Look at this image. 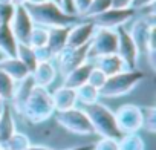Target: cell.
Masks as SVG:
<instances>
[{
	"label": "cell",
	"mask_w": 156,
	"mask_h": 150,
	"mask_svg": "<svg viewBox=\"0 0 156 150\" xmlns=\"http://www.w3.org/2000/svg\"><path fill=\"white\" fill-rule=\"evenodd\" d=\"M119 150H145V141L139 133H124L118 139Z\"/></svg>",
	"instance_id": "cell-25"
},
{
	"label": "cell",
	"mask_w": 156,
	"mask_h": 150,
	"mask_svg": "<svg viewBox=\"0 0 156 150\" xmlns=\"http://www.w3.org/2000/svg\"><path fill=\"white\" fill-rule=\"evenodd\" d=\"M52 94V101H54V107L55 112H61V110H67L76 106V94L75 89L66 88V86H60L57 88Z\"/></svg>",
	"instance_id": "cell-18"
},
{
	"label": "cell",
	"mask_w": 156,
	"mask_h": 150,
	"mask_svg": "<svg viewBox=\"0 0 156 150\" xmlns=\"http://www.w3.org/2000/svg\"><path fill=\"white\" fill-rule=\"evenodd\" d=\"M92 150H119L118 139L113 138H101L98 142L94 144Z\"/></svg>",
	"instance_id": "cell-33"
},
{
	"label": "cell",
	"mask_w": 156,
	"mask_h": 150,
	"mask_svg": "<svg viewBox=\"0 0 156 150\" xmlns=\"http://www.w3.org/2000/svg\"><path fill=\"white\" fill-rule=\"evenodd\" d=\"M136 16V9L133 8H126V9H118V8H109L103 14H98L95 17L86 19L95 25V28H107V29H116L119 26H124L127 22H130Z\"/></svg>",
	"instance_id": "cell-8"
},
{
	"label": "cell",
	"mask_w": 156,
	"mask_h": 150,
	"mask_svg": "<svg viewBox=\"0 0 156 150\" xmlns=\"http://www.w3.org/2000/svg\"><path fill=\"white\" fill-rule=\"evenodd\" d=\"M16 12V5L14 3H0V19L2 23L9 25Z\"/></svg>",
	"instance_id": "cell-32"
},
{
	"label": "cell",
	"mask_w": 156,
	"mask_h": 150,
	"mask_svg": "<svg viewBox=\"0 0 156 150\" xmlns=\"http://www.w3.org/2000/svg\"><path fill=\"white\" fill-rule=\"evenodd\" d=\"M106 80H107V77H106V73L104 72H101L98 67H92V70H90V73H89V78H87V83L90 84V86H94L95 89H101L103 86H104V83H106Z\"/></svg>",
	"instance_id": "cell-31"
},
{
	"label": "cell",
	"mask_w": 156,
	"mask_h": 150,
	"mask_svg": "<svg viewBox=\"0 0 156 150\" xmlns=\"http://www.w3.org/2000/svg\"><path fill=\"white\" fill-rule=\"evenodd\" d=\"M142 80H145V73L139 69H126L112 77H107L104 86L100 89V97L104 98H118L130 94Z\"/></svg>",
	"instance_id": "cell-3"
},
{
	"label": "cell",
	"mask_w": 156,
	"mask_h": 150,
	"mask_svg": "<svg viewBox=\"0 0 156 150\" xmlns=\"http://www.w3.org/2000/svg\"><path fill=\"white\" fill-rule=\"evenodd\" d=\"M94 66L98 67L101 72L106 73V77H112V75L126 70V64L121 60L118 54H107V55H100L92 60Z\"/></svg>",
	"instance_id": "cell-17"
},
{
	"label": "cell",
	"mask_w": 156,
	"mask_h": 150,
	"mask_svg": "<svg viewBox=\"0 0 156 150\" xmlns=\"http://www.w3.org/2000/svg\"><path fill=\"white\" fill-rule=\"evenodd\" d=\"M0 69L5 70L14 81H20L31 75L29 69L17 57H3L0 60Z\"/></svg>",
	"instance_id": "cell-20"
},
{
	"label": "cell",
	"mask_w": 156,
	"mask_h": 150,
	"mask_svg": "<svg viewBox=\"0 0 156 150\" xmlns=\"http://www.w3.org/2000/svg\"><path fill=\"white\" fill-rule=\"evenodd\" d=\"M17 38L9 25H0V52L5 57H16L17 54Z\"/></svg>",
	"instance_id": "cell-22"
},
{
	"label": "cell",
	"mask_w": 156,
	"mask_h": 150,
	"mask_svg": "<svg viewBox=\"0 0 156 150\" xmlns=\"http://www.w3.org/2000/svg\"><path fill=\"white\" fill-rule=\"evenodd\" d=\"M0 3H12V0H0Z\"/></svg>",
	"instance_id": "cell-43"
},
{
	"label": "cell",
	"mask_w": 156,
	"mask_h": 150,
	"mask_svg": "<svg viewBox=\"0 0 156 150\" xmlns=\"http://www.w3.org/2000/svg\"><path fill=\"white\" fill-rule=\"evenodd\" d=\"M3 57H5V55H3V54H2V52H0V60H2V58H3Z\"/></svg>",
	"instance_id": "cell-46"
},
{
	"label": "cell",
	"mask_w": 156,
	"mask_h": 150,
	"mask_svg": "<svg viewBox=\"0 0 156 150\" xmlns=\"http://www.w3.org/2000/svg\"><path fill=\"white\" fill-rule=\"evenodd\" d=\"M51 2H54L55 5H58V6L63 8V2H64V0H51Z\"/></svg>",
	"instance_id": "cell-41"
},
{
	"label": "cell",
	"mask_w": 156,
	"mask_h": 150,
	"mask_svg": "<svg viewBox=\"0 0 156 150\" xmlns=\"http://www.w3.org/2000/svg\"><path fill=\"white\" fill-rule=\"evenodd\" d=\"M92 67H94V63H92L90 60L84 61V63L80 64V66H76L75 69H72L70 72H67L66 75H63V77H64L63 86L70 88V89H78L80 86L86 84Z\"/></svg>",
	"instance_id": "cell-15"
},
{
	"label": "cell",
	"mask_w": 156,
	"mask_h": 150,
	"mask_svg": "<svg viewBox=\"0 0 156 150\" xmlns=\"http://www.w3.org/2000/svg\"><path fill=\"white\" fill-rule=\"evenodd\" d=\"M3 103H5V101H3L2 98H0V109H2V106H3Z\"/></svg>",
	"instance_id": "cell-45"
},
{
	"label": "cell",
	"mask_w": 156,
	"mask_h": 150,
	"mask_svg": "<svg viewBox=\"0 0 156 150\" xmlns=\"http://www.w3.org/2000/svg\"><path fill=\"white\" fill-rule=\"evenodd\" d=\"M26 150H54V148H51V147H46V145H29Z\"/></svg>",
	"instance_id": "cell-39"
},
{
	"label": "cell",
	"mask_w": 156,
	"mask_h": 150,
	"mask_svg": "<svg viewBox=\"0 0 156 150\" xmlns=\"http://www.w3.org/2000/svg\"><path fill=\"white\" fill-rule=\"evenodd\" d=\"M154 29V22H153V14L147 16V17H141V19H136L132 25V29L129 31L138 52H139V57L141 55H145L147 52V46H148V40H150V35H151V31Z\"/></svg>",
	"instance_id": "cell-10"
},
{
	"label": "cell",
	"mask_w": 156,
	"mask_h": 150,
	"mask_svg": "<svg viewBox=\"0 0 156 150\" xmlns=\"http://www.w3.org/2000/svg\"><path fill=\"white\" fill-rule=\"evenodd\" d=\"M154 5V0H132V8L133 9H145Z\"/></svg>",
	"instance_id": "cell-36"
},
{
	"label": "cell",
	"mask_w": 156,
	"mask_h": 150,
	"mask_svg": "<svg viewBox=\"0 0 156 150\" xmlns=\"http://www.w3.org/2000/svg\"><path fill=\"white\" fill-rule=\"evenodd\" d=\"M16 57L29 69V72L32 73V70L35 69V66L38 64L37 57H35V51L34 48H31L28 43H19L17 45V54Z\"/></svg>",
	"instance_id": "cell-23"
},
{
	"label": "cell",
	"mask_w": 156,
	"mask_h": 150,
	"mask_svg": "<svg viewBox=\"0 0 156 150\" xmlns=\"http://www.w3.org/2000/svg\"><path fill=\"white\" fill-rule=\"evenodd\" d=\"M115 120L119 132L124 133H138L142 129V112L136 104H122L116 109Z\"/></svg>",
	"instance_id": "cell-7"
},
{
	"label": "cell",
	"mask_w": 156,
	"mask_h": 150,
	"mask_svg": "<svg viewBox=\"0 0 156 150\" xmlns=\"http://www.w3.org/2000/svg\"><path fill=\"white\" fill-rule=\"evenodd\" d=\"M112 8H118V9H126V8H132V0H110Z\"/></svg>",
	"instance_id": "cell-37"
},
{
	"label": "cell",
	"mask_w": 156,
	"mask_h": 150,
	"mask_svg": "<svg viewBox=\"0 0 156 150\" xmlns=\"http://www.w3.org/2000/svg\"><path fill=\"white\" fill-rule=\"evenodd\" d=\"M26 43H28L31 48L46 46V43H48V28L34 25V28H32V31H31V34H29Z\"/></svg>",
	"instance_id": "cell-27"
},
{
	"label": "cell",
	"mask_w": 156,
	"mask_h": 150,
	"mask_svg": "<svg viewBox=\"0 0 156 150\" xmlns=\"http://www.w3.org/2000/svg\"><path fill=\"white\" fill-rule=\"evenodd\" d=\"M118 34V49L116 54L121 57V60L126 64V69H138V60H139V52L129 34V29L124 26H119L115 29Z\"/></svg>",
	"instance_id": "cell-11"
},
{
	"label": "cell",
	"mask_w": 156,
	"mask_h": 150,
	"mask_svg": "<svg viewBox=\"0 0 156 150\" xmlns=\"http://www.w3.org/2000/svg\"><path fill=\"white\" fill-rule=\"evenodd\" d=\"M142 112V129L148 133L156 132V107L154 106H145L141 107Z\"/></svg>",
	"instance_id": "cell-29"
},
{
	"label": "cell",
	"mask_w": 156,
	"mask_h": 150,
	"mask_svg": "<svg viewBox=\"0 0 156 150\" xmlns=\"http://www.w3.org/2000/svg\"><path fill=\"white\" fill-rule=\"evenodd\" d=\"M0 150H5V145H3V142H0Z\"/></svg>",
	"instance_id": "cell-44"
},
{
	"label": "cell",
	"mask_w": 156,
	"mask_h": 150,
	"mask_svg": "<svg viewBox=\"0 0 156 150\" xmlns=\"http://www.w3.org/2000/svg\"><path fill=\"white\" fill-rule=\"evenodd\" d=\"M95 32V25L89 20H80L78 23L72 25L69 29V35H67V48H78L87 45L92 38Z\"/></svg>",
	"instance_id": "cell-13"
},
{
	"label": "cell",
	"mask_w": 156,
	"mask_h": 150,
	"mask_svg": "<svg viewBox=\"0 0 156 150\" xmlns=\"http://www.w3.org/2000/svg\"><path fill=\"white\" fill-rule=\"evenodd\" d=\"M90 2H92V0H72V3H73V9H75V14H76L78 17H81V16L87 11V8H89Z\"/></svg>",
	"instance_id": "cell-35"
},
{
	"label": "cell",
	"mask_w": 156,
	"mask_h": 150,
	"mask_svg": "<svg viewBox=\"0 0 156 150\" xmlns=\"http://www.w3.org/2000/svg\"><path fill=\"white\" fill-rule=\"evenodd\" d=\"M118 49V34L115 29L95 28V32L89 41V60L100 55L116 54Z\"/></svg>",
	"instance_id": "cell-6"
},
{
	"label": "cell",
	"mask_w": 156,
	"mask_h": 150,
	"mask_svg": "<svg viewBox=\"0 0 156 150\" xmlns=\"http://www.w3.org/2000/svg\"><path fill=\"white\" fill-rule=\"evenodd\" d=\"M55 60L58 63V70L61 72V75H66L67 72H70L76 66H80L89 60V43L83 45V46H78V48H67L66 46L55 57Z\"/></svg>",
	"instance_id": "cell-9"
},
{
	"label": "cell",
	"mask_w": 156,
	"mask_h": 150,
	"mask_svg": "<svg viewBox=\"0 0 156 150\" xmlns=\"http://www.w3.org/2000/svg\"><path fill=\"white\" fill-rule=\"evenodd\" d=\"M35 51V57H37V61H52L55 58V55L52 54V51L48 48V46H40V48H34Z\"/></svg>",
	"instance_id": "cell-34"
},
{
	"label": "cell",
	"mask_w": 156,
	"mask_h": 150,
	"mask_svg": "<svg viewBox=\"0 0 156 150\" xmlns=\"http://www.w3.org/2000/svg\"><path fill=\"white\" fill-rule=\"evenodd\" d=\"M16 132H17V127H16V120H14V115H12V109L5 101L2 109H0V142L8 141V138L11 135H14Z\"/></svg>",
	"instance_id": "cell-21"
},
{
	"label": "cell",
	"mask_w": 156,
	"mask_h": 150,
	"mask_svg": "<svg viewBox=\"0 0 156 150\" xmlns=\"http://www.w3.org/2000/svg\"><path fill=\"white\" fill-rule=\"evenodd\" d=\"M92 148H94V144H84V145H76V147L66 148V150H92Z\"/></svg>",
	"instance_id": "cell-38"
},
{
	"label": "cell",
	"mask_w": 156,
	"mask_h": 150,
	"mask_svg": "<svg viewBox=\"0 0 156 150\" xmlns=\"http://www.w3.org/2000/svg\"><path fill=\"white\" fill-rule=\"evenodd\" d=\"M57 66L52 61H40L35 69L32 70V78L35 86H41V88H49L55 78H57Z\"/></svg>",
	"instance_id": "cell-16"
},
{
	"label": "cell",
	"mask_w": 156,
	"mask_h": 150,
	"mask_svg": "<svg viewBox=\"0 0 156 150\" xmlns=\"http://www.w3.org/2000/svg\"><path fill=\"white\" fill-rule=\"evenodd\" d=\"M55 113L52 94L48 88L34 86L28 101L25 103V107L22 110V115L31 123V124H40L51 118Z\"/></svg>",
	"instance_id": "cell-2"
},
{
	"label": "cell",
	"mask_w": 156,
	"mask_h": 150,
	"mask_svg": "<svg viewBox=\"0 0 156 150\" xmlns=\"http://www.w3.org/2000/svg\"><path fill=\"white\" fill-rule=\"evenodd\" d=\"M28 2H29V0H12L14 5H26Z\"/></svg>",
	"instance_id": "cell-40"
},
{
	"label": "cell",
	"mask_w": 156,
	"mask_h": 150,
	"mask_svg": "<svg viewBox=\"0 0 156 150\" xmlns=\"http://www.w3.org/2000/svg\"><path fill=\"white\" fill-rule=\"evenodd\" d=\"M14 88H16V81L5 70L0 69V98L3 101H9L11 97H12Z\"/></svg>",
	"instance_id": "cell-28"
},
{
	"label": "cell",
	"mask_w": 156,
	"mask_h": 150,
	"mask_svg": "<svg viewBox=\"0 0 156 150\" xmlns=\"http://www.w3.org/2000/svg\"><path fill=\"white\" fill-rule=\"evenodd\" d=\"M109 8H112V3H110V0H92L87 11L80 17L83 20L86 19H90V17H95L98 14H103L104 11H107Z\"/></svg>",
	"instance_id": "cell-30"
},
{
	"label": "cell",
	"mask_w": 156,
	"mask_h": 150,
	"mask_svg": "<svg viewBox=\"0 0 156 150\" xmlns=\"http://www.w3.org/2000/svg\"><path fill=\"white\" fill-rule=\"evenodd\" d=\"M9 26H11L19 43L28 41V37L34 28V22H32L28 9L25 8V5H16V12H14V17H12Z\"/></svg>",
	"instance_id": "cell-12"
},
{
	"label": "cell",
	"mask_w": 156,
	"mask_h": 150,
	"mask_svg": "<svg viewBox=\"0 0 156 150\" xmlns=\"http://www.w3.org/2000/svg\"><path fill=\"white\" fill-rule=\"evenodd\" d=\"M69 29H70V26L48 28V43H46V46L52 51V54H54L55 57L66 48Z\"/></svg>",
	"instance_id": "cell-19"
},
{
	"label": "cell",
	"mask_w": 156,
	"mask_h": 150,
	"mask_svg": "<svg viewBox=\"0 0 156 150\" xmlns=\"http://www.w3.org/2000/svg\"><path fill=\"white\" fill-rule=\"evenodd\" d=\"M75 94H76V103H80L83 106H89V104H94L100 100V91L95 89L94 86H90L89 83L80 86L78 89H75Z\"/></svg>",
	"instance_id": "cell-24"
},
{
	"label": "cell",
	"mask_w": 156,
	"mask_h": 150,
	"mask_svg": "<svg viewBox=\"0 0 156 150\" xmlns=\"http://www.w3.org/2000/svg\"><path fill=\"white\" fill-rule=\"evenodd\" d=\"M55 121L58 123V126H61L63 129H66L70 133L81 135V136L95 135L92 123L84 109L72 107L67 110L55 112Z\"/></svg>",
	"instance_id": "cell-5"
},
{
	"label": "cell",
	"mask_w": 156,
	"mask_h": 150,
	"mask_svg": "<svg viewBox=\"0 0 156 150\" xmlns=\"http://www.w3.org/2000/svg\"><path fill=\"white\" fill-rule=\"evenodd\" d=\"M3 145H5V150H26L31 145V139L28 135L16 132L14 135L8 138V141L3 142Z\"/></svg>",
	"instance_id": "cell-26"
},
{
	"label": "cell",
	"mask_w": 156,
	"mask_h": 150,
	"mask_svg": "<svg viewBox=\"0 0 156 150\" xmlns=\"http://www.w3.org/2000/svg\"><path fill=\"white\" fill-rule=\"evenodd\" d=\"M0 25H3V23H2V19H0Z\"/></svg>",
	"instance_id": "cell-47"
},
{
	"label": "cell",
	"mask_w": 156,
	"mask_h": 150,
	"mask_svg": "<svg viewBox=\"0 0 156 150\" xmlns=\"http://www.w3.org/2000/svg\"><path fill=\"white\" fill-rule=\"evenodd\" d=\"M25 8L28 9L34 25H38L43 28L72 26L81 20L75 14L66 12L61 6L55 5L51 0H46V2H41V3H29L28 2L25 5Z\"/></svg>",
	"instance_id": "cell-1"
},
{
	"label": "cell",
	"mask_w": 156,
	"mask_h": 150,
	"mask_svg": "<svg viewBox=\"0 0 156 150\" xmlns=\"http://www.w3.org/2000/svg\"><path fill=\"white\" fill-rule=\"evenodd\" d=\"M41 2H46V0H29V3H41Z\"/></svg>",
	"instance_id": "cell-42"
},
{
	"label": "cell",
	"mask_w": 156,
	"mask_h": 150,
	"mask_svg": "<svg viewBox=\"0 0 156 150\" xmlns=\"http://www.w3.org/2000/svg\"><path fill=\"white\" fill-rule=\"evenodd\" d=\"M34 86H35V83H34L32 75H28L26 78H23L20 81H16V88H14V92H12V97L9 101H11V109H14L19 115H22L25 103L28 101Z\"/></svg>",
	"instance_id": "cell-14"
},
{
	"label": "cell",
	"mask_w": 156,
	"mask_h": 150,
	"mask_svg": "<svg viewBox=\"0 0 156 150\" xmlns=\"http://www.w3.org/2000/svg\"><path fill=\"white\" fill-rule=\"evenodd\" d=\"M84 110L92 123L94 132L97 135H100L101 138H113V139H119V136L122 135L116 126V120H115V113L103 103L97 101L94 104L84 106Z\"/></svg>",
	"instance_id": "cell-4"
}]
</instances>
